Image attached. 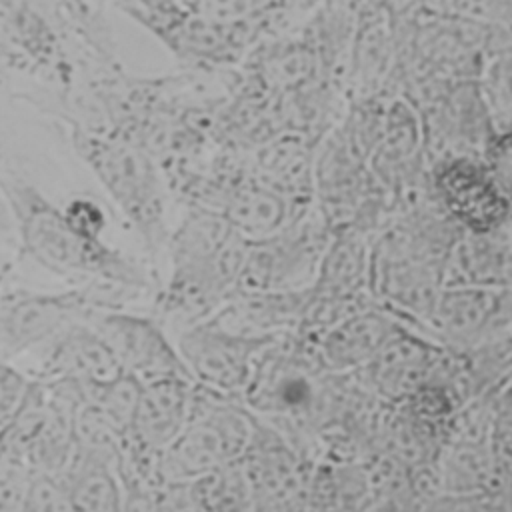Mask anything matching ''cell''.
Returning a JSON list of instances; mask_svg holds the SVG:
<instances>
[{"label":"cell","instance_id":"obj_1","mask_svg":"<svg viewBox=\"0 0 512 512\" xmlns=\"http://www.w3.org/2000/svg\"><path fill=\"white\" fill-rule=\"evenodd\" d=\"M12 220L16 248L46 272L86 282H112L150 292L154 288V270L130 254L102 240H90L78 234L56 206L34 182L18 172L0 178Z\"/></svg>","mask_w":512,"mask_h":512},{"label":"cell","instance_id":"obj_2","mask_svg":"<svg viewBox=\"0 0 512 512\" xmlns=\"http://www.w3.org/2000/svg\"><path fill=\"white\" fill-rule=\"evenodd\" d=\"M70 146L92 172L116 212L138 234L150 264L168 242L164 194L154 154L144 146L98 130L66 124Z\"/></svg>","mask_w":512,"mask_h":512},{"label":"cell","instance_id":"obj_3","mask_svg":"<svg viewBox=\"0 0 512 512\" xmlns=\"http://www.w3.org/2000/svg\"><path fill=\"white\" fill-rule=\"evenodd\" d=\"M256 422L232 396L194 384L184 428L158 458L162 482H192L248 456Z\"/></svg>","mask_w":512,"mask_h":512},{"label":"cell","instance_id":"obj_4","mask_svg":"<svg viewBox=\"0 0 512 512\" xmlns=\"http://www.w3.org/2000/svg\"><path fill=\"white\" fill-rule=\"evenodd\" d=\"M100 310L92 286L74 284L60 292H0V360L18 364L66 326Z\"/></svg>","mask_w":512,"mask_h":512},{"label":"cell","instance_id":"obj_5","mask_svg":"<svg viewBox=\"0 0 512 512\" xmlns=\"http://www.w3.org/2000/svg\"><path fill=\"white\" fill-rule=\"evenodd\" d=\"M274 336L236 334L204 318L180 328L174 344L194 384L234 396L248 388L256 358Z\"/></svg>","mask_w":512,"mask_h":512},{"label":"cell","instance_id":"obj_6","mask_svg":"<svg viewBox=\"0 0 512 512\" xmlns=\"http://www.w3.org/2000/svg\"><path fill=\"white\" fill-rule=\"evenodd\" d=\"M0 30L24 72L60 92L76 82L64 24L34 0H0Z\"/></svg>","mask_w":512,"mask_h":512},{"label":"cell","instance_id":"obj_7","mask_svg":"<svg viewBox=\"0 0 512 512\" xmlns=\"http://www.w3.org/2000/svg\"><path fill=\"white\" fill-rule=\"evenodd\" d=\"M86 320L112 350L120 370L138 382L170 376L190 378L174 340L156 316L114 308L94 310Z\"/></svg>","mask_w":512,"mask_h":512},{"label":"cell","instance_id":"obj_8","mask_svg":"<svg viewBox=\"0 0 512 512\" xmlns=\"http://www.w3.org/2000/svg\"><path fill=\"white\" fill-rule=\"evenodd\" d=\"M24 362L26 364L20 368L30 378L42 382L94 386L110 382L122 374L112 350L88 320H78L66 326L38 350L28 354Z\"/></svg>","mask_w":512,"mask_h":512},{"label":"cell","instance_id":"obj_9","mask_svg":"<svg viewBox=\"0 0 512 512\" xmlns=\"http://www.w3.org/2000/svg\"><path fill=\"white\" fill-rule=\"evenodd\" d=\"M436 188L448 212L474 232H490L510 210L488 168L468 158L446 162L436 176Z\"/></svg>","mask_w":512,"mask_h":512},{"label":"cell","instance_id":"obj_10","mask_svg":"<svg viewBox=\"0 0 512 512\" xmlns=\"http://www.w3.org/2000/svg\"><path fill=\"white\" fill-rule=\"evenodd\" d=\"M60 478L74 512H122L124 492L116 458L76 446Z\"/></svg>","mask_w":512,"mask_h":512},{"label":"cell","instance_id":"obj_11","mask_svg":"<svg viewBox=\"0 0 512 512\" xmlns=\"http://www.w3.org/2000/svg\"><path fill=\"white\" fill-rule=\"evenodd\" d=\"M396 336L394 322L382 312L360 310L338 320L322 338L324 362L334 370L370 364Z\"/></svg>","mask_w":512,"mask_h":512},{"label":"cell","instance_id":"obj_12","mask_svg":"<svg viewBox=\"0 0 512 512\" xmlns=\"http://www.w3.org/2000/svg\"><path fill=\"white\" fill-rule=\"evenodd\" d=\"M200 512H254L256 488L244 460L190 482Z\"/></svg>","mask_w":512,"mask_h":512},{"label":"cell","instance_id":"obj_13","mask_svg":"<svg viewBox=\"0 0 512 512\" xmlns=\"http://www.w3.org/2000/svg\"><path fill=\"white\" fill-rule=\"evenodd\" d=\"M496 460L482 446L472 442L456 444L444 460L442 478L444 494H472L492 490L496 476Z\"/></svg>","mask_w":512,"mask_h":512},{"label":"cell","instance_id":"obj_14","mask_svg":"<svg viewBox=\"0 0 512 512\" xmlns=\"http://www.w3.org/2000/svg\"><path fill=\"white\" fill-rule=\"evenodd\" d=\"M284 202L266 190H244L226 204L224 220L242 236H266L284 220Z\"/></svg>","mask_w":512,"mask_h":512},{"label":"cell","instance_id":"obj_15","mask_svg":"<svg viewBox=\"0 0 512 512\" xmlns=\"http://www.w3.org/2000/svg\"><path fill=\"white\" fill-rule=\"evenodd\" d=\"M492 294L480 288H458L444 294L436 304L438 322L452 332H466L476 328L492 306Z\"/></svg>","mask_w":512,"mask_h":512},{"label":"cell","instance_id":"obj_16","mask_svg":"<svg viewBox=\"0 0 512 512\" xmlns=\"http://www.w3.org/2000/svg\"><path fill=\"white\" fill-rule=\"evenodd\" d=\"M22 512H74L62 478L34 472L26 488Z\"/></svg>","mask_w":512,"mask_h":512},{"label":"cell","instance_id":"obj_17","mask_svg":"<svg viewBox=\"0 0 512 512\" xmlns=\"http://www.w3.org/2000/svg\"><path fill=\"white\" fill-rule=\"evenodd\" d=\"M424 512H512V496L498 488L472 494H444Z\"/></svg>","mask_w":512,"mask_h":512},{"label":"cell","instance_id":"obj_18","mask_svg":"<svg viewBox=\"0 0 512 512\" xmlns=\"http://www.w3.org/2000/svg\"><path fill=\"white\" fill-rule=\"evenodd\" d=\"M488 104L504 128L512 126V54L496 60L486 80Z\"/></svg>","mask_w":512,"mask_h":512},{"label":"cell","instance_id":"obj_19","mask_svg":"<svg viewBox=\"0 0 512 512\" xmlns=\"http://www.w3.org/2000/svg\"><path fill=\"white\" fill-rule=\"evenodd\" d=\"M62 208L64 220L82 236L90 240H102V234L108 226V216L104 208L88 198V196H76L70 198Z\"/></svg>","mask_w":512,"mask_h":512},{"label":"cell","instance_id":"obj_20","mask_svg":"<svg viewBox=\"0 0 512 512\" xmlns=\"http://www.w3.org/2000/svg\"><path fill=\"white\" fill-rule=\"evenodd\" d=\"M178 4L200 18L220 24H244L254 14L258 0H178Z\"/></svg>","mask_w":512,"mask_h":512},{"label":"cell","instance_id":"obj_21","mask_svg":"<svg viewBox=\"0 0 512 512\" xmlns=\"http://www.w3.org/2000/svg\"><path fill=\"white\" fill-rule=\"evenodd\" d=\"M30 380L32 378L20 366L0 360V428L14 416V412L22 404Z\"/></svg>","mask_w":512,"mask_h":512},{"label":"cell","instance_id":"obj_22","mask_svg":"<svg viewBox=\"0 0 512 512\" xmlns=\"http://www.w3.org/2000/svg\"><path fill=\"white\" fill-rule=\"evenodd\" d=\"M486 168L512 206V126L504 128V132L490 144Z\"/></svg>","mask_w":512,"mask_h":512},{"label":"cell","instance_id":"obj_23","mask_svg":"<svg viewBox=\"0 0 512 512\" xmlns=\"http://www.w3.org/2000/svg\"><path fill=\"white\" fill-rule=\"evenodd\" d=\"M360 250L352 242H346L326 258V284L334 286L332 290L344 292L342 286H350L360 274Z\"/></svg>","mask_w":512,"mask_h":512},{"label":"cell","instance_id":"obj_24","mask_svg":"<svg viewBox=\"0 0 512 512\" xmlns=\"http://www.w3.org/2000/svg\"><path fill=\"white\" fill-rule=\"evenodd\" d=\"M26 74L20 58L14 54V50L8 46L2 30H0V78L6 74Z\"/></svg>","mask_w":512,"mask_h":512},{"label":"cell","instance_id":"obj_25","mask_svg":"<svg viewBox=\"0 0 512 512\" xmlns=\"http://www.w3.org/2000/svg\"><path fill=\"white\" fill-rule=\"evenodd\" d=\"M0 242L14 246L16 238H14V220L10 214V208L4 200V196L0 194Z\"/></svg>","mask_w":512,"mask_h":512},{"label":"cell","instance_id":"obj_26","mask_svg":"<svg viewBox=\"0 0 512 512\" xmlns=\"http://www.w3.org/2000/svg\"><path fill=\"white\" fill-rule=\"evenodd\" d=\"M18 172L16 166H12V156H10V142L6 138V132L0 126V178Z\"/></svg>","mask_w":512,"mask_h":512},{"label":"cell","instance_id":"obj_27","mask_svg":"<svg viewBox=\"0 0 512 512\" xmlns=\"http://www.w3.org/2000/svg\"><path fill=\"white\" fill-rule=\"evenodd\" d=\"M10 248H12L10 244L0 242V268H12V258H10V254H8Z\"/></svg>","mask_w":512,"mask_h":512}]
</instances>
